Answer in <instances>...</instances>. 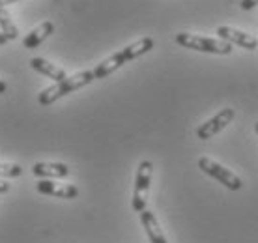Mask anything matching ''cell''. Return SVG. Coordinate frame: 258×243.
<instances>
[{
    "mask_svg": "<svg viewBox=\"0 0 258 243\" xmlns=\"http://www.w3.org/2000/svg\"><path fill=\"white\" fill-rule=\"evenodd\" d=\"M6 41H8V38H6V36H4L2 32H0V45H4Z\"/></svg>",
    "mask_w": 258,
    "mask_h": 243,
    "instance_id": "18",
    "label": "cell"
},
{
    "mask_svg": "<svg viewBox=\"0 0 258 243\" xmlns=\"http://www.w3.org/2000/svg\"><path fill=\"white\" fill-rule=\"evenodd\" d=\"M28 64H30V68H32L34 71H38L41 75L52 79L54 83H60V81H64V79L68 77V73H66L62 68H58L56 64H52V62H49L45 58L36 56V58H32Z\"/></svg>",
    "mask_w": 258,
    "mask_h": 243,
    "instance_id": "9",
    "label": "cell"
},
{
    "mask_svg": "<svg viewBox=\"0 0 258 243\" xmlns=\"http://www.w3.org/2000/svg\"><path fill=\"white\" fill-rule=\"evenodd\" d=\"M36 187H38L39 193L58 197V199H75L79 195L77 186H73V184H56V181H51V179H39Z\"/></svg>",
    "mask_w": 258,
    "mask_h": 243,
    "instance_id": "8",
    "label": "cell"
},
{
    "mask_svg": "<svg viewBox=\"0 0 258 243\" xmlns=\"http://www.w3.org/2000/svg\"><path fill=\"white\" fill-rule=\"evenodd\" d=\"M154 49V39L152 38H141L137 39L135 43L127 45V47H123L120 51H116L114 54H110L109 58H105L101 64H97L96 70L94 71V77L96 79H105L109 77L110 73H114L116 70H120L123 64H127L131 60H135V58L142 56V54H146Z\"/></svg>",
    "mask_w": 258,
    "mask_h": 243,
    "instance_id": "1",
    "label": "cell"
},
{
    "mask_svg": "<svg viewBox=\"0 0 258 243\" xmlns=\"http://www.w3.org/2000/svg\"><path fill=\"white\" fill-rule=\"evenodd\" d=\"M241 10H245V12H249V10H252L254 6H258V0H241Z\"/></svg>",
    "mask_w": 258,
    "mask_h": 243,
    "instance_id": "15",
    "label": "cell"
},
{
    "mask_svg": "<svg viewBox=\"0 0 258 243\" xmlns=\"http://www.w3.org/2000/svg\"><path fill=\"white\" fill-rule=\"evenodd\" d=\"M217 36H219V39L226 41V43H234L238 45V47L247 49V51H254L258 47V39L254 36L241 32V30L234 28V26H219L217 28Z\"/></svg>",
    "mask_w": 258,
    "mask_h": 243,
    "instance_id": "7",
    "label": "cell"
},
{
    "mask_svg": "<svg viewBox=\"0 0 258 243\" xmlns=\"http://www.w3.org/2000/svg\"><path fill=\"white\" fill-rule=\"evenodd\" d=\"M92 81H96L94 77V71L86 70V71H79L75 75H68L64 81H60V83H54L52 86L49 88H43L39 92L38 96V101L47 107V105H52V103L60 99V97L68 96L71 92H75L79 88H84V86H88Z\"/></svg>",
    "mask_w": 258,
    "mask_h": 243,
    "instance_id": "2",
    "label": "cell"
},
{
    "mask_svg": "<svg viewBox=\"0 0 258 243\" xmlns=\"http://www.w3.org/2000/svg\"><path fill=\"white\" fill-rule=\"evenodd\" d=\"M52 32H54V25H52V21H43L41 25L36 26L32 32L23 39V45H25L26 49H36V47L43 43V41H45Z\"/></svg>",
    "mask_w": 258,
    "mask_h": 243,
    "instance_id": "12",
    "label": "cell"
},
{
    "mask_svg": "<svg viewBox=\"0 0 258 243\" xmlns=\"http://www.w3.org/2000/svg\"><path fill=\"white\" fill-rule=\"evenodd\" d=\"M141 223L144 226L146 234H148L150 243H167V237H165L161 226H159V223H157V219H155V215L152 211L148 210L141 211Z\"/></svg>",
    "mask_w": 258,
    "mask_h": 243,
    "instance_id": "10",
    "label": "cell"
},
{
    "mask_svg": "<svg viewBox=\"0 0 258 243\" xmlns=\"http://www.w3.org/2000/svg\"><path fill=\"white\" fill-rule=\"evenodd\" d=\"M152 172H154V165L150 161H142L139 168H137L135 176V191H133V210L137 213L146 210V200H148L150 184H152Z\"/></svg>",
    "mask_w": 258,
    "mask_h": 243,
    "instance_id": "4",
    "label": "cell"
},
{
    "mask_svg": "<svg viewBox=\"0 0 258 243\" xmlns=\"http://www.w3.org/2000/svg\"><path fill=\"white\" fill-rule=\"evenodd\" d=\"M199 168L204 174L212 176L213 179H217L219 184H223L225 187L232 189V191H239L243 187V181L239 176H236L234 172H230L228 168H225L223 165H219L217 161L210 159V157H200L199 159Z\"/></svg>",
    "mask_w": 258,
    "mask_h": 243,
    "instance_id": "5",
    "label": "cell"
},
{
    "mask_svg": "<svg viewBox=\"0 0 258 243\" xmlns=\"http://www.w3.org/2000/svg\"><path fill=\"white\" fill-rule=\"evenodd\" d=\"M0 32L6 36L8 41L17 39V36H19V30H17V26L13 23L12 13L8 12V8L4 4H0Z\"/></svg>",
    "mask_w": 258,
    "mask_h": 243,
    "instance_id": "13",
    "label": "cell"
},
{
    "mask_svg": "<svg viewBox=\"0 0 258 243\" xmlns=\"http://www.w3.org/2000/svg\"><path fill=\"white\" fill-rule=\"evenodd\" d=\"M10 191V184L4 181V179H0V195H4V193Z\"/></svg>",
    "mask_w": 258,
    "mask_h": 243,
    "instance_id": "16",
    "label": "cell"
},
{
    "mask_svg": "<svg viewBox=\"0 0 258 243\" xmlns=\"http://www.w3.org/2000/svg\"><path fill=\"white\" fill-rule=\"evenodd\" d=\"M8 90V84L4 83V81H2V79H0V94H4V92H6Z\"/></svg>",
    "mask_w": 258,
    "mask_h": 243,
    "instance_id": "17",
    "label": "cell"
},
{
    "mask_svg": "<svg viewBox=\"0 0 258 243\" xmlns=\"http://www.w3.org/2000/svg\"><path fill=\"white\" fill-rule=\"evenodd\" d=\"M234 116H236L234 109L226 107V109H223L221 112H217L213 118L206 120L204 124H200L199 129H197V137H199L200 141H210L213 135L221 133V131L234 120Z\"/></svg>",
    "mask_w": 258,
    "mask_h": 243,
    "instance_id": "6",
    "label": "cell"
},
{
    "mask_svg": "<svg viewBox=\"0 0 258 243\" xmlns=\"http://www.w3.org/2000/svg\"><path fill=\"white\" fill-rule=\"evenodd\" d=\"M34 176L45 179V178H66L70 174V166L64 163H36L32 166Z\"/></svg>",
    "mask_w": 258,
    "mask_h": 243,
    "instance_id": "11",
    "label": "cell"
},
{
    "mask_svg": "<svg viewBox=\"0 0 258 243\" xmlns=\"http://www.w3.org/2000/svg\"><path fill=\"white\" fill-rule=\"evenodd\" d=\"M23 168L17 163H0V178H19Z\"/></svg>",
    "mask_w": 258,
    "mask_h": 243,
    "instance_id": "14",
    "label": "cell"
},
{
    "mask_svg": "<svg viewBox=\"0 0 258 243\" xmlns=\"http://www.w3.org/2000/svg\"><path fill=\"white\" fill-rule=\"evenodd\" d=\"M254 131H256V135H258V122L254 124Z\"/></svg>",
    "mask_w": 258,
    "mask_h": 243,
    "instance_id": "20",
    "label": "cell"
},
{
    "mask_svg": "<svg viewBox=\"0 0 258 243\" xmlns=\"http://www.w3.org/2000/svg\"><path fill=\"white\" fill-rule=\"evenodd\" d=\"M176 43L181 45L183 49H191V51H199V52H210V54H230L232 52V45L230 43H226L223 39L199 36V34H189V32L176 34Z\"/></svg>",
    "mask_w": 258,
    "mask_h": 243,
    "instance_id": "3",
    "label": "cell"
},
{
    "mask_svg": "<svg viewBox=\"0 0 258 243\" xmlns=\"http://www.w3.org/2000/svg\"><path fill=\"white\" fill-rule=\"evenodd\" d=\"M13 2H17V0H0V4H4V6H8V4H13Z\"/></svg>",
    "mask_w": 258,
    "mask_h": 243,
    "instance_id": "19",
    "label": "cell"
}]
</instances>
